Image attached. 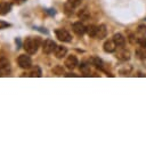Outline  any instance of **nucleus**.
<instances>
[{
    "label": "nucleus",
    "mask_w": 146,
    "mask_h": 145,
    "mask_svg": "<svg viewBox=\"0 0 146 145\" xmlns=\"http://www.w3.org/2000/svg\"><path fill=\"white\" fill-rule=\"evenodd\" d=\"M38 47H39V40L38 39H34V38H27L25 41H24V49L27 54L32 55V54H35L36 50H38Z\"/></svg>",
    "instance_id": "obj_1"
},
{
    "label": "nucleus",
    "mask_w": 146,
    "mask_h": 145,
    "mask_svg": "<svg viewBox=\"0 0 146 145\" xmlns=\"http://www.w3.org/2000/svg\"><path fill=\"white\" fill-rule=\"evenodd\" d=\"M56 37L58 38V40H60V41H63V42H70V41L72 40L71 34H70L66 30H64V29H58V30H56Z\"/></svg>",
    "instance_id": "obj_2"
},
{
    "label": "nucleus",
    "mask_w": 146,
    "mask_h": 145,
    "mask_svg": "<svg viewBox=\"0 0 146 145\" xmlns=\"http://www.w3.org/2000/svg\"><path fill=\"white\" fill-rule=\"evenodd\" d=\"M17 62H18V65L22 69H30L31 67V63H32L30 56H27V55H21L18 57Z\"/></svg>",
    "instance_id": "obj_3"
},
{
    "label": "nucleus",
    "mask_w": 146,
    "mask_h": 145,
    "mask_svg": "<svg viewBox=\"0 0 146 145\" xmlns=\"http://www.w3.org/2000/svg\"><path fill=\"white\" fill-rule=\"evenodd\" d=\"M56 43L52 41V40H50V39H47L44 42H43V53H46V54H51V53H54L55 51V49H56Z\"/></svg>",
    "instance_id": "obj_4"
},
{
    "label": "nucleus",
    "mask_w": 146,
    "mask_h": 145,
    "mask_svg": "<svg viewBox=\"0 0 146 145\" xmlns=\"http://www.w3.org/2000/svg\"><path fill=\"white\" fill-rule=\"evenodd\" d=\"M72 29L74 31V33H76L78 35H82L87 32V27L81 23V22H75L73 25H72Z\"/></svg>",
    "instance_id": "obj_5"
},
{
    "label": "nucleus",
    "mask_w": 146,
    "mask_h": 145,
    "mask_svg": "<svg viewBox=\"0 0 146 145\" xmlns=\"http://www.w3.org/2000/svg\"><path fill=\"white\" fill-rule=\"evenodd\" d=\"M116 58L120 61H128L130 58V51L125 48H122L116 53Z\"/></svg>",
    "instance_id": "obj_6"
},
{
    "label": "nucleus",
    "mask_w": 146,
    "mask_h": 145,
    "mask_svg": "<svg viewBox=\"0 0 146 145\" xmlns=\"http://www.w3.org/2000/svg\"><path fill=\"white\" fill-rule=\"evenodd\" d=\"M76 65H78V59H76V57H75V56L71 55V56H68V57L65 59V66H66L67 69L73 70Z\"/></svg>",
    "instance_id": "obj_7"
},
{
    "label": "nucleus",
    "mask_w": 146,
    "mask_h": 145,
    "mask_svg": "<svg viewBox=\"0 0 146 145\" xmlns=\"http://www.w3.org/2000/svg\"><path fill=\"white\" fill-rule=\"evenodd\" d=\"M116 43L114 42V40L112 39V40H108V41H106L105 43H104V50L106 51V53H113V51H115V49H116Z\"/></svg>",
    "instance_id": "obj_8"
},
{
    "label": "nucleus",
    "mask_w": 146,
    "mask_h": 145,
    "mask_svg": "<svg viewBox=\"0 0 146 145\" xmlns=\"http://www.w3.org/2000/svg\"><path fill=\"white\" fill-rule=\"evenodd\" d=\"M11 10V5L6 1L0 2V15H6Z\"/></svg>",
    "instance_id": "obj_9"
},
{
    "label": "nucleus",
    "mask_w": 146,
    "mask_h": 145,
    "mask_svg": "<svg viewBox=\"0 0 146 145\" xmlns=\"http://www.w3.org/2000/svg\"><path fill=\"white\" fill-rule=\"evenodd\" d=\"M107 34V30H106V26L104 24L97 26V33H96V38L98 39H104Z\"/></svg>",
    "instance_id": "obj_10"
},
{
    "label": "nucleus",
    "mask_w": 146,
    "mask_h": 145,
    "mask_svg": "<svg viewBox=\"0 0 146 145\" xmlns=\"http://www.w3.org/2000/svg\"><path fill=\"white\" fill-rule=\"evenodd\" d=\"M113 40H114V42L116 43V46L120 47V48L123 47L124 43H125V39H124V37H123L121 33H116V34H114Z\"/></svg>",
    "instance_id": "obj_11"
},
{
    "label": "nucleus",
    "mask_w": 146,
    "mask_h": 145,
    "mask_svg": "<svg viewBox=\"0 0 146 145\" xmlns=\"http://www.w3.org/2000/svg\"><path fill=\"white\" fill-rule=\"evenodd\" d=\"M67 53V49L63 46H57L56 49H55V55L57 58H63Z\"/></svg>",
    "instance_id": "obj_12"
},
{
    "label": "nucleus",
    "mask_w": 146,
    "mask_h": 145,
    "mask_svg": "<svg viewBox=\"0 0 146 145\" xmlns=\"http://www.w3.org/2000/svg\"><path fill=\"white\" fill-rule=\"evenodd\" d=\"M41 70H40V67L39 66H33V67H31V70H30V73H29V75L30 76H41Z\"/></svg>",
    "instance_id": "obj_13"
},
{
    "label": "nucleus",
    "mask_w": 146,
    "mask_h": 145,
    "mask_svg": "<svg viewBox=\"0 0 146 145\" xmlns=\"http://www.w3.org/2000/svg\"><path fill=\"white\" fill-rule=\"evenodd\" d=\"M136 56L140 59H146V48L140 46V48L136 50Z\"/></svg>",
    "instance_id": "obj_14"
},
{
    "label": "nucleus",
    "mask_w": 146,
    "mask_h": 145,
    "mask_svg": "<svg viewBox=\"0 0 146 145\" xmlns=\"http://www.w3.org/2000/svg\"><path fill=\"white\" fill-rule=\"evenodd\" d=\"M87 33L89 37H95L96 38V33H97V26L96 25H89L87 27Z\"/></svg>",
    "instance_id": "obj_15"
},
{
    "label": "nucleus",
    "mask_w": 146,
    "mask_h": 145,
    "mask_svg": "<svg viewBox=\"0 0 146 145\" xmlns=\"http://www.w3.org/2000/svg\"><path fill=\"white\" fill-rule=\"evenodd\" d=\"M0 67H1V69H10L9 61H8L6 57H1V58H0Z\"/></svg>",
    "instance_id": "obj_16"
},
{
    "label": "nucleus",
    "mask_w": 146,
    "mask_h": 145,
    "mask_svg": "<svg viewBox=\"0 0 146 145\" xmlns=\"http://www.w3.org/2000/svg\"><path fill=\"white\" fill-rule=\"evenodd\" d=\"M80 70H81V72H82L83 74H86V75H88V74L90 73V66H89V65H87V64H84V63H82V64H81Z\"/></svg>",
    "instance_id": "obj_17"
},
{
    "label": "nucleus",
    "mask_w": 146,
    "mask_h": 145,
    "mask_svg": "<svg viewBox=\"0 0 146 145\" xmlns=\"http://www.w3.org/2000/svg\"><path fill=\"white\" fill-rule=\"evenodd\" d=\"M91 63L94 64V65H96L97 67H103V62H102V59H99L98 57H92L91 58Z\"/></svg>",
    "instance_id": "obj_18"
},
{
    "label": "nucleus",
    "mask_w": 146,
    "mask_h": 145,
    "mask_svg": "<svg viewBox=\"0 0 146 145\" xmlns=\"http://www.w3.org/2000/svg\"><path fill=\"white\" fill-rule=\"evenodd\" d=\"M79 17H80L81 19H88L89 14H88V11H87L86 9H83V10H81V11L79 13Z\"/></svg>",
    "instance_id": "obj_19"
},
{
    "label": "nucleus",
    "mask_w": 146,
    "mask_h": 145,
    "mask_svg": "<svg viewBox=\"0 0 146 145\" xmlns=\"http://www.w3.org/2000/svg\"><path fill=\"white\" fill-rule=\"evenodd\" d=\"M52 72L56 73V74H58V75H62V74H64V69L58 65V66H56V67L52 70Z\"/></svg>",
    "instance_id": "obj_20"
},
{
    "label": "nucleus",
    "mask_w": 146,
    "mask_h": 145,
    "mask_svg": "<svg viewBox=\"0 0 146 145\" xmlns=\"http://www.w3.org/2000/svg\"><path fill=\"white\" fill-rule=\"evenodd\" d=\"M137 32L140 35H145L146 34V25H139L138 29H137Z\"/></svg>",
    "instance_id": "obj_21"
},
{
    "label": "nucleus",
    "mask_w": 146,
    "mask_h": 145,
    "mask_svg": "<svg viewBox=\"0 0 146 145\" xmlns=\"http://www.w3.org/2000/svg\"><path fill=\"white\" fill-rule=\"evenodd\" d=\"M9 73H10V69H1L0 67V76L9 75Z\"/></svg>",
    "instance_id": "obj_22"
},
{
    "label": "nucleus",
    "mask_w": 146,
    "mask_h": 145,
    "mask_svg": "<svg viewBox=\"0 0 146 145\" xmlns=\"http://www.w3.org/2000/svg\"><path fill=\"white\" fill-rule=\"evenodd\" d=\"M68 3L71 6H73V7H76V6H79L81 3V1L80 0H68Z\"/></svg>",
    "instance_id": "obj_23"
},
{
    "label": "nucleus",
    "mask_w": 146,
    "mask_h": 145,
    "mask_svg": "<svg viewBox=\"0 0 146 145\" xmlns=\"http://www.w3.org/2000/svg\"><path fill=\"white\" fill-rule=\"evenodd\" d=\"M138 43L141 46V47H145L146 48V38H140L138 40Z\"/></svg>",
    "instance_id": "obj_24"
},
{
    "label": "nucleus",
    "mask_w": 146,
    "mask_h": 145,
    "mask_svg": "<svg viewBox=\"0 0 146 145\" xmlns=\"http://www.w3.org/2000/svg\"><path fill=\"white\" fill-rule=\"evenodd\" d=\"M8 26H10L9 23H6V22H3V21H0V30L6 29V27H8Z\"/></svg>",
    "instance_id": "obj_25"
},
{
    "label": "nucleus",
    "mask_w": 146,
    "mask_h": 145,
    "mask_svg": "<svg viewBox=\"0 0 146 145\" xmlns=\"http://www.w3.org/2000/svg\"><path fill=\"white\" fill-rule=\"evenodd\" d=\"M13 1V3H16V5H19V3H22V2H24L25 0H11Z\"/></svg>",
    "instance_id": "obj_26"
},
{
    "label": "nucleus",
    "mask_w": 146,
    "mask_h": 145,
    "mask_svg": "<svg viewBox=\"0 0 146 145\" xmlns=\"http://www.w3.org/2000/svg\"><path fill=\"white\" fill-rule=\"evenodd\" d=\"M66 76H76V74H74V73H68V74H66Z\"/></svg>",
    "instance_id": "obj_27"
}]
</instances>
